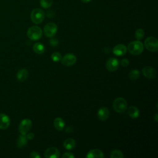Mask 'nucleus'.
Masks as SVG:
<instances>
[{"mask_svg": "<svg viewBox=\"0 0 158 158\" xmlns=\"http://www.w3.org/2000/svg\"><path fill=\"white\" fill-rule=\"evenodd\" d=\"M53 125L57 130L62 131L64 128L65 122L61 117H56L53 122Z\"/></svg>", "mask_w": 158, "mask_h": 158, "instance_id": "16", "label": "nucleus"}, {"mask_svg": "<svg viewBox=\"0 0 158 158\" xmlns=\"http://www.w3.org/2000/svg\"><path fill=\"white\" fill-rule=\"evenodd\" d=\"M61 59H62V56L60 53H59V52H54L51 54V59L54 62H57L60 61Z\"/></svg>", "mask_w": 158, "mask_h": 158, "instance_id": "26", "label": "nucleus"}, {"mask_svg": "<svg viewBox=\"0 0 158 158\" xmlns=\"http://www.w3.org/2000/svg\"><path fill=\"white\" fill-rule=\"evenodd\" d=\"M32 127V122L28 118L22 120L19 126V131L20 134L26 135Z\"/></svg>", "mask_w": 158, "mask_h": 158, "instance_id": "7", "label": "nucleus"}, {"mask_svg": "<svg viewBox=\"0 0 158 158\" xmlns=\"http://www.w3.org/2000/svg\"><path fill=\"white\" fill-rule=\"evenodd\" d=\"M144 36V31L142 28H138L135 33V37L137 40H141Z\"/></svg>", "mask_w": 158, "mask_h": 158, "instance_id": "24", "label": "nucleus"}, {"mask_svg": "<svg viewBox=\"0 0 158 158\" xmlns=\"http://www.w3.org/2000/svg\"><path fill=\"white\" fill-rule=\"evenodd\" d=\"M27 36L29 39L36 41L40 40L43 35V31L41 28L38 26H31L30 27L27 32Z\"/></svg>", "mask_w": 158, "mask_h": 158, "instance_id": "3", "label": "nucleus"}, {"mask_svg": "<svg viewBox=\"0 0 158 158\" xmlns=\"http://www.w3.org/2000/svg\"><path fill=\"white\" fill-rule=\"evenodd\" d=\"M46 12H47V13H46V14H47V16H48V17L52 18V17H53L54 16V12L52 10H49L47 11Z\"/></svg>", "mask_w": 158, "mask_h": 158, "instance_id": "32", "label": "nucleus"}, {"mask_svg": "<svg viewBox=\"0 0 158 158\" xmlns=\"http://www.w3.org/2000/svg\"><path fill=\"white\" fill-rule=\"evenodd\" d=\"M129 60L127 59H123L121 60V65L123 67H127L129 65Z\"/></svg>", "mask_w": 158, "mask_h": 158, "instance_id": "30", "label": "nucleus"}, {"mask_svg": "<svg viewBox=\"0 0 158 158\" xmlns=\"http://www.w3.org/2000/svg\"><path fill=\"white\" fill-rule=\"evenodd\" d=\"M30 157L31 158H40L41 157L40 154L36 151L31 152L30 154Z\"/></svg>", "mask_w": 158, "mask_h": 158, "instance_id": "29", "label": "nucleus"}, {"mask_svg": "<svg viewBox=\"0 0 158 158\" xmlns=\"http://www.w3.org/2000/svg\"><path fill=\"white\" fill-rule=\"evenodd\" d=\"M26 136H27V139H30V140L33 139L34 138V137H35V135H34V134H33V133H28H28L26 134Z\"/></svg>", "mask_w": 158, "mask_h": 158, "instance_id": "31", "label": "nucleus"}, {"mask_svg": "<svg viewBox=\"0 0 158 158\" xmlns=\"http://www.w3.org/2000/svg\"><path fill=\"white\" fill-rule=\"evenodd\" d=\"M104 157V155L102 151L98 149L90 150L86 156V157L87 158H103Z\"/></svg>", "mask_w": 158, "mask_h": 158, "instance_id": "15", "label": "nucleus"}, {"mask_svg": "<svg viewBox=\"0 0 158 158\" xmlns=\"http://www.w3.org/2000/svg\"><path fill=\"white\" fill-rule=\"evenodd\" d=\"M112 107L116 112L123 113L127 109V101L123 98L122 97L117 98L113 101Z\"/></svg>", "mask_w": 158, "mask_h": 158, "instance_id": "2", "label": "nucleus"}, {"mask_svg": "<svg viewBox=\"0 0 158 158\" xmlns=\"http://www.w3.org/2000/svg\"><path fill=\"white\" fill-rule=\"evenodd\" d=\"M139 71L137 69H133L128 73V77L132 80H135L138 79L139 77Z\"/></svg>", "mask_w": 158, "mask_h": 158, "instance_id": "22", "label": "nucleus"}, {"mask_svg": "<svg viewBox=\"0 0 158 158\" xmlns=\"http://www.w3.org/2000/svg\"><path fill=\"white\" fill-rule=\"evenodd\" d=\"M33 51L37 54H41L45 51V46L41 43H36L33 46Z\"/></svg>", "mask_w": 158, "mask_h": 158, "instance_id": "20", "label": "nucleus"}, {"mask_svg": "<svg viewBox=\"0 0 158 158\" xmlns=\"http://www.w3.org/2000/svg\"><path fill=\"white\" fill-rule=\"evenodd\" d=\"M83 2H84V3H88V2H90L91 0H81Z\"/></svg>", "mask_w": 158, "mask_h": 158, "instance_id": "35", "label": "nucleus"}, {"mask_svg": "<svg viewBox=\"0 0 158 158\" xmlns=\"http://www.w3.org/2000/svg\"><path fill=\"white\" fill-rule=\"evenodd\" d=\"M106 66L107 70L110 72H114L119 67V61L116 58L111 57L107 60Z\"/></svg>", "mask_w": 158, "mask_h": 158, "instance_id": "9", "label": "nucleus"}, {"mask_svg": "<svg viewBox=\"0 0 158 158\" xmlns=\"http://www.w3.org/2000/svg\"><path fill=\"white\" fill-rule=\"evenodd\" d=\"M60 156V152L57 148L51 147L48 148L44 153V156L46 158H57Z\"/></svg>", "mask_w": 158, "mask_h": 158, "instance_id": "10", "label": "nucleus"}, {"mask_svg": "<svg viewBox=\"0 0 158 158\" xmlns=\"http://www.w3.org/2000/svg\"><path fill=\"white\" fill-rule=\"evenodd\" d=\"M154 120H155L156 122H157V121H158V119H157V118H158L157 114H155V115H154Z\"/></svg>", "mask_w": 158, "mask_h": 158, "instance_id": "34", "label": "nucleus"}, {"mask_svg": "<svg viewBox=\"0 0 158 158\" xmlns=\"http://www.w3.org/2000/svg\"><path fill=\"white\" fill-rule=\"evenodd\" d=\"M127 51V48L123 44H118L113 48V53L117 56H124Z\"/></svg>", "mask_w": 158, "mask_h": 158, "instance_id": "13", "label": "nucleus"}, {"mask_svg": "<svg viewBox=\"0 0 158 158\" xmlns=\"http://www.w3.org/2000/svg\"><path fill=\"white\" fill-rule=\"evenodd\" d=\"M27 142H28V139L27 138L26 135L20 134L17 141V146L19 148H22L27 144Z\"/></svg>", "mask_w": 158, "mask_h": 158, "instance_id": "21", "label": "nucleus"}, {"mask_svg": "<svg viewBox=\"0 0 158 158\" xmlns=\"http://www.w3.org/2000/svg\"><path fill=\"white\" fill-rule=\"evenodd\" d=\"M62 158H73L75 157V156L71 153V152H65L62 156Z\"/></svg>", "mask_w": 158, "mask_h": 158, "instance_id": "28", "label": "nucleus"}, {"mask_svg": "<svg viewBox=\"0 0 158 158\" xmlns=\"http://www.w3.org/2000/svg\"><path fill=\"white\" fill-rule=\"evenodd\" d=\"M142 73L143 75L149 79H152L155 78L156 75V70L150 66H146L142 70Z\"/></svg>", "mask_w": 158, "mask_h": 158, "instance_id": "11", "label": "nucleus"}, {"mask_svg": "<svg viewBox=\"0 0 158 158\" xmlns=\"http://www.w3.org/2000/svg\"><path fill=\"white\" fill-rule=\"evenodd\" d=\"M44 17L45 14L44 11L40 8L34 9L30 14L31 20L35 24L41 23L43 21Z\"/></svg>", "mask_w": 158, "mask_h": 158, "instance_id": "4", "label": "nucleus"}, {"mask_svg": "<svg viewBox=\"0 0 158 158\" xmlns=\"http://www.w3.org/2000/svg\"><path fill=\"white\" fill-rule=\"evenodd\" d=\"M10 123V120L8 115L5 114L0 113V129H7Z\"/></svg>", "mask_w": 158, "mask_h": 158, "instance_id": "12", "label": "nucleus"}, {"mask_svg": "<svg viewBox=\"0 0 158 158\" xmlns=\"http://www.w3.org/2000/svg\"><path fill=\"white\" fill-rule=\"evenodd\" d=\"M144 46L146 48L151 52H156L158 50V41L156 38L149 36L144 41Z\"/></svg>", "mask_w": 158, "mask_h": 158, "instance_id": "5", "label": "nucleus"}, {"mask_svg": "<svg viewBox=\"0 0 158 158\" xmlns=\"http://www.w3.org/2000/svg\"><path fill=\"white\" fill-rule=\"evenodd\" d=\"M64 147L67 150H72L76 146V141L73 138H67L63 143Z\"/></svg>", "mask_w": 158, "mask_h": 158, "instance_id": "18", "label": "nucleus"}, {"mask_svg": "<svg viewBox=\"0 0 158 158\" xmlns=\"http://www.w3.org/2000/svg\"><path fill=\"white\" fill-rule=\"evenodd\" d=\"M49 43L51 44V46L52 47H56L58 45L59 43V41L56 38H52L49 40Z\"/></svg>", "mask_w": 158, "mask_h": 158, "instance_id": "27", "label": "nucleus"}, {"mask_svg": "<svg viewBox=\"0 0 158 158\" xmlns=\"http://www.w3.org/2000/svg\"><path fill=\"white\" fill-rule=\"evenodd\" d=\"M70 127H68L67 128H66V130H65V131H66V132H69V133H70V132H72L73 130H70Z\"/></svg>", "mask_w": 158, "mask_h": 158, "instance_id": "33", "label": "nucleus"}, {"mask_svg": "<svg viewBox=\"0 0 158 158\" xmlns=\"http://www.w3.org/2000/svg\"><path fill=\"white\" fill-rule=\"evenodd\" d=\"M43 31L46 36L48 38H52L56 34L57 31V27L56 23L53 22H49L44 26Z\"/></svg>", "mask_w": 158, "mask_h": 158, "instance_id": "6", "label": "nucleus"}, {"mask_svg": "<svg viewBox=\"0 0 158 158\" xmlns=\"http://www.w3.org/2000/svg\"><path fill=\"white\" fill-rule=\"evenodd\" d=\"M61 63L65 66H72L74 65L77 62V57L72 53L66 54L61 59Z\"/></svg>", "mask_w": 158, "mask_h": 158, "instance_id": "8", "label": "nucleus"}, {"mask_svg": "<svg viewBox=\"0 0 158 158\" xmlns=\"http://www.w3.org/2000/svg\"><path fill=\"white\" fill-rule=\"evenodd\" d=\"M109 114H110V111L109 109L106 107H101L98 110V113H97L98 118L102 121L106 120L109 118Z\"/></svg>", "mask_w": 158, "mask_h": 158, "instance_id": "14", "label": "nucleus"}, {"mask_svg": "<svg viewBox=\"0 0 158 158\" xmlns=\"http://www.w3.org/2000/svg\"><path fill=\"white\" fill-rule=\"evenodd\" d=\"M110 156L111 158H123L124 157L122 152L118 149H114L112 151Z\"/></svg>", "mask_w": 158, "mask_h": 158, "instance_id": "23", "label": "nucleus"}, {"mask_svg": "<svg viewBox=\"0 0 158 158\" xmlns=\"http://www.w3.org/2000/svg\"><path fill=\"white\" fill-rule=\"evenodd\" d=\"M52 0H40V3L42 7L44 9H48L52 6Z\"/></svg>", "mask_w": 158, "mask_h": 158, "instance_id": "25", "label": "nucleus"}, {"mask_svg": "<svg viewBox=\"0 0 158 158\" xmlns=\"http://www.w3.org/2000/svg\"><path fill=\"white\" fill-rule=\"evenodd\" d=\"M128 114L131 118H136L139 116V110L137 107L131 106L128 108Z\"/></svg>", "mask_w": 158, "mask_h": 158, "instance_id": "19", "label": "nucleus"}, {"mask_svg": "<svg viewBox=\"0 0 158 158\" xmlns=\"http://www.w3.org/2000/svg\"><path fill=\"white\" fill-rule=\"evenodd\" d=\"M28 75V72L26 69H22L19 70L17 74H16V78L17 80L20 81H25Z\"/></svg>", "mask_w": 158, "mask_h": 158, "instance_id": "17", "label": "nucleus"}, {"mask_svg": "<svg viewBox=\"0 0 158 158\" xmlns=\"http://www.w3.org/2000/svg\"><path fill=\"white\" fill-rule=\"evenodd\" d=\"M127 48L130 54L133 55H139L143 52L144 46L142 42L139 40H136L130 42Z\"/></svg>", "mask_w": 158, "mask_h": 158, "instance_id": "1", "label": "nucleus"}]
</instances>
